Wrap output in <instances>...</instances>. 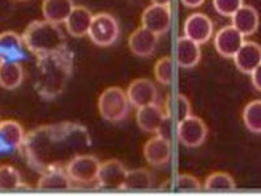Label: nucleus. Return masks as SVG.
I'll return each mask as SVG.
<instances>
[{"instance_id":"nucleus-4","label":"nucleus","mask_w":261,"mask_h":196,"mask_svg":"<svg viewBox=\"0 0 261 196\" xmlns=\"http://www.w3.org/2000/svg\"><path fill=\"white\" fill-rule=\"evenodd\" d=\"M98 111L107 122L118 123L127 118L129 113V101L127 93L119 86H110L98 98Z\"/></svg>"},{"instance_id":"nucleus-18","label":"nucleus","mask_w":261,"mask_h":196,"mask_svg":"<svg viewBox=\"0 0 261 196\" xmlns=\"http://www.w3.org/2000/svg\"><path fill=\"white\" fill-rule=\"evenodd\" d=\"M176 63L180 68L188 69L193 68L195 65L199 64L201 59V48L199 43L193 42L187 37H180L176 41Z\"/></svg>"},{"instance_id":"nucleus-25","label":"nucleus","mask_w":261,"mask_h":196,"mask_svg":"<svg viewBox=\"0 0 261 196\" xmlns=\"http://www.w3.org/2000/svg\"><path fill=\"white\" fill-rule=\"evenodd\" d=\"M153 187V179L151 174L146 169H134L128 170L125 176L123 190L139 191L150 190Z\"/></svg>"},{"instance_id":"nucleus-24","label":"nucleus","mask_w":261,"mask_h":196,"mask_svg":"<svg viewBox=\"0 0 261 196\" xmlns=\"http://www.w3.org/2000/svg\"><path fill=\"white\" fill-rule=\"evenodd\" d=\"M25 131L22 126L16 120L8 119L0 122V144L8 148H18L25 139Z\"/></svg>"},{"instance_id":"nucleus-34","label":"nucleus","mask_w":261,"mask_h":196,"mask_svg":"<svg viewBox=\"0 0 261 196\" xmlns=\"http://www.w3.org/2000/svg\"><path fill=\"white\" fill-rule=\"evenodd\" d=\"M180 2L187 8H199L205 3V0H180Z\"/></svg>"},{"instance_id":"nucleus-15","label":"nucleus","mask_w":261,"mask_h":196,"mask_svg":"<svg viewBox=\"0 0 261 196\" xmlns=\"http://www.w3.org/2000/svg\"><path fill=\"white\" fill-rule=\"evenodd\" d=\"M166 113L160 105L151 104L137 109V125L146 134H158L161 126L165 122Z\"/></svg>"},{"instance_id":"nucleus-30","label":"nucleus","mask_w":261,"mask_h":196,"mask_svg":"<svg viewBox=\"0 0 261 196\" xmlns=\"http://www.w3.org/2000/svg\"><path fill=\"white\" fill-rule=\"evenodd\" d=\"M242 6H243V0H213L216 12L225 17H231Z\"/></svg>"},{"instance_id":"nucleus-26","label":"nucleus","mask_w":261,"mask_h":196,"mask_svg":"<svg viewBox=\"0 0 261 196\" xmlns=\"http://www.w3.org/2000/svg\"><path fill=\"white\" fill-rule=\"evenodd\" d=\"M237 188L234 178L228 173L225 172H216L212 173L208 178L205 179L204 190L205 191H232Z\"/></svg>"},{"instance_id":"nucleus-12","label":"nucleus","mask_w":261,"mask_h":196,"mask_svg":"<svg viewBox=\"0 0 261 196\" xmlns=\"http://www.w3.org/2000/svg\"><path fill=\"white\" fill-rule=\"evenodd\" d=\"M127 97L129 105L136 109L157 102L158 90L155 85L148 79H136L128 85Z\"/></svg>"},{"instance_id":"nucleus-36","label":"nucleus","mask_w":261,"mask_h":196,"mask_svg":"<svg viewBox=\"0 0 261 196\" xmlns=\"http://www.w3.org/2000/svg\"><path fill=\"white\" fill-rule=\"evenodd\" d=\"M0 59H2V54H0Z\"/></svg>"},{"instance_id":"nucleus-31","label":"nucleus","mask_w":261,"mask_h":196,"mask_svg":"<svg viewBox=\"0 0 261 196\" xmlns=\"http://www.w3.org/2000/svg\"><path fill=\"white\" fill-rule=\"evenodd\" d=\"M175 183L178 190L184 191V192L201 190V183H200L199 179L195 178L193 176H190V174H179L176 177Z\"/></svg>"},{"instance_id":"nucleus-7","label":"nucleus","mask_w":261,"mask_h":196,"mask_svg":"<svg viewBox=\"0 0 261 196\" xmlns=\"http://www.w3.org/2000/svg\"><path fill=\"white\" fill-rule=\"evenodd\" d=\"M99 166L101 162L95 156L81 153L69 161L65 166V172L74 183L88 184L97 181Z\"/></svg>"},{"instance_id":"nucleus-3","label":"nucleus","mask_w":261,"mask_h":196,"mask_svg":"<svg viewBox=\"0 0 261 196\" xmlns=\"http://www.w3.org/2000/svg\"><path fill=\"white\" fill-rule=\"evenodd\" d=\"M21 37L25 47L36 55L55 53L67 47L65 37L59 25L47 20H36L30 22Z\"/></svg>"},{"instance_id":"nucleus-9","label":"nucleus","mask_w":261,"mask_h":196,"mask_svg":"<svg viewBox=\"0 0 261 196\" xmlns=\"http://www.w3.org/2000/svg\"><path fill=\"white\" fill-rule=\"evenodd\" d=\"M127 172L128 170L125 169L122 161L115 158L107 160L99 166L97 182L102 188L106 190H123Z\"/></svg>"},{"instance_id":"nucleus-6","label":"nucleus","mask_w":261,"mask_h":196,"mask_svg":"<svg viewBox=\"0 0 261 196\" xmlns=\"http://www.w3.org/2000/svg\"><path fill=\"white\" fill-rule=\"evenodd\" d=\"M176 136L179 143L187 148H197L202 145L208 136V127L199 116L191 114L178 122Z\"/></svg>"},{"instance_id":"nucleus-11","label":"nucleus","mask_w":261,"mask_h":196,"mask_svg":"<svg viewBox=\"0 0 261 196\" xmlns=\"http://www.w3.org/2000/svg\"><path fill=\"white\" fill-rule=\"evenodd\" d=\"M244 36L232 25L221 28L214 37V47L221 57L232 59L238 50L243 45Z\"/></svg>"},{"instance_id":"nucleus-35","label":"nucleus","mask_w":261,"mask_h":196,"mask_svg":"<svg viewBox=\"0 0 261 196\" xmlns=\"http://www.w3.org/2000/svg\"><path fill=\"white\" fill-rule=\"evenodd\" d=\"M151 4H161V6H170L171 0H150Z\"/></svg>"},{"instance_id":"nucleus-28","label":"nucleus","mask_w":261,"mask_h":196,"mask_svg":"<svg viewBox=\"0 0 261 196\" xmlns=\"http://www.w3.org/2000/svg\"><path fill=\"white\" fill-rule=\"evenodd\" d=\"M22 186L17 169L11 165H0V191H15Z\"/></svg>"},{"instance_id":"nucleus-16","label":"nucleus","mask_w":261,"mask_h":196,"mask_svg":"<svg viewBox=\"0 0 261 196\" xmlns=\"http://www.w3.org/2000/svg\"><path fill=\"white\" fill-rule=\"evenodd\" d=\"M232 59L239 71L251 75L261 63V46L257 42L244 41Z\"/></svg>"},{"instance_id":"nucleus-5","label":"nucleus","mask_w":261,"mask_h":196,"mask_svg":"<svg viewBox=\"0 0 261 196\" xmlns=\"http://www.w3.org/2000/svg\"><path fill=\"white\" fill-rule=\"evenodd\" d=\"M119 34H120L119 22L113 15L102 12L93 16L88 33L93 43L101 47H109L118 41Z\"/></svg>"},{"instance_id":"nucleus-22","label":"nucleus","mask_w":261,"mask_h":196,"mask_svg":"<svg viewBox=\"0 0 261 196\" xmlns=\"http://www.w3.org/2000/svg\"><path fill=\"white\" fill-rule=\"evenodd\" d=\"M72 187V181L65 169H50L42 173L38 179L37 188L39 190H69Z\"/></svg>"},{"instance_id":"nucleus-13","label":"nucleus","mask_w":261,"mask_h":196,"mask_svg":"<svg viewBox=\"0 0 261 196\" xmlns=\"http://www.w3.org/2000/svg\"><path fill=\"white\" fill-rule=\"evenodd\" d=\"M143 155L146 162L151 166H163L167 165L171 158V144L170 139L157 135L151 137L145 143L143 149Z\"/></svg>"},{"instance_id":"nucleus-17","label":"nucleus","mask_w":261,"mask_h":196,"mask_svg":"<svg viewBox=\"0 0 261 196\" xmlns=\"http://www.w3.org/2000/svg\"><path fill=\"white\" fill-rule=\"evenodd\" d=\"M93 13L83 6H74L67 20L64 21L67 32L73 38H83L88 36L90 24L93 20Z\"/></svg>"},{"instance_id":"nucleus-33","label":"nucleus","mask_w":261,"mask_h":196,"mask_svg":"<svg viewBox=\"0 0 261 196\" xmlns=\"http://www.w3.org/2000/svg\"><path fill=\"white\" fill-rule=\"evenodd\" d=\"M251 80H252V85L255 86L258 92H261V63L251 74Z\"/></svg>"},{"instance_id":"nucleus-20","label":"nucleus","mask_w":261,"mask_h":196,"mask_svg":"<svg viewBox=\"0 0 261 196\" xmlns=\"http://www.w3.org/2000/svg\"><path fill=\"white\" fill-rule=\"evenodd\" d=\"M24 81V68L17 60L0 59V86L13 90Z\"/></svg>"},{"instance_id":"nucleus-27","label":"nucleus","mask_w":261,"mask_h":196,"mask_svg":"<svg viewBox=\"0 0 261 196\" xmlns=\"http://www.w3.org/2000/svg\"><path fill=\"white\" fill-rule=\"evenodd\" d=\"M242 116L247 130L253 134H261V100L248 102L243 109Z\"/></svg>"},{"instance_id":"nucleus-1","label":"nucleus","mask_w":261,"mask_h":196,"mask_svg":"<svg viewBox=\"0 0 261 196\" xmlns=\"http://www.w3.org/2000/svg\"><path fill=\"white\" fill-rule=\"evenodd\" d=\"M92 146L89 132L84 126L60 122L41 126L25 135L22 155L30 167L39 173L68 165L69 161Z\"/></svg>"},{"instance_id":"nucleus-8","label":"nucleus","mask_w":261,"mask_h":196,"mask_svg":"<svg viewBox=\"0 0 261 196\" xmlns=\"http://www.w3.org/2000/svg\"><path fill=\"white\" fill-rule=\"evenodd\" d=\"M141 24L158 37L166 34L171 27V8L170 6L151 4L141 15Z\"/></svg>"},{"instance_id":"nucleus-21","label":"nucleus","mask_w":261,"mask_h":196,"mask_svg":"<svg viewBox=\"0 0 261 196\" xmlns=\"http://www.w3.org/2000/svg\"><path fill=\"white\" fill-rule=\"evenodd\" d=\"M73 7V0H43L42 13L45 20L59 25L67 20Z\"/></svg>"},{"instance_id":"nucleus-10","label":"nucleus","mask_w":261,"mask_h":196,"mask_svg":"<svg viewBox=\"0 0 261 196\" xmlns=\"http://www.w3.org/2000/svg\"><path fill=\"white\" fill-rule=\"evenodd\" d=\"M213 30L214 27L211 18L200 12L188 16L183 27L184 36L199 45H204L212 38Z\"/></svg>"},{"instance_id":"nucleus-32","label":"nucleus","mask_w":261,"mask_h":196,"mask_svg":"<svg viewBox=\"0 0 261 196\" xmlns=\"http://www.w3.org/2000/svg\"><path fill=\"white\" fill-rule=\"evenodd\" d=\"M174 109H175L176 119L181 120V119L187 118L192 113V109H191V104L188 101V98L183 94H178L175 97V105H174Z\"/></svg>"},{"instance_id":"nucleus-2","label":"nucleus","mask_w":261,"mask_h":196,"mask_svg":"<svg viewBox=\"0 0 261 196\" xmlns=\"http://www.w3.org/2000/svg\"><path fill=\"white\" fill-rule=\"evenodd\" d=\"M36 89L43 100L51 101L64 92L73 68V54L68 47L37 55Z\"/></svg>"},{"instance_id":"nucleus-23","label":"nucleus","mask_w":261,"mask_h":196,"mask_svg":"<svg viewBox=\"0 0 261 196\" xmlns=\"http://www.w3.org/2000/svg\"><path fill=\"white\" fill-rule=\"evenodd\" d=\"M22 37L15 32H4L0 34V54L2 59L17 60L24 55Z\"/></svg>"},{"instance_id":"nucleus-14","label":"nucleus","mask_w":261,"mask_h":196,"mask_svg":"<svg viewBox=\"0 0 261 196\" xmlns=\"http://www.w3.org/2000/svg\"><path fill=\"white\" fill-rule=\"evenodd\" d=\"M158 45V36L146 28H137L128 38V47L134 55L139 58H148L155 51Z\"/></svg>"},{"instance_id":"nucleus-29","label":"nucleus","mask_w":261,"mask_h":196,"mask_svg":"<svg viewBox=\"0 0 261 196\" xmlns=\"http://www.w3.org/2000/svg\"><path fill=\"white\" fill-rule=\"evenodd\" d=\"M155 80L162 85H170L174 80V65L170 57L161 58L154 65Z\"/></svg>"},{"instance_id":"nucleus-19","label":"nucleus","mask_w":261,"mask_h":196,"mask_svg":"<svg viewBox=\"0 0 261 196\" xmlns=\"http://www.w3.org/2000/svg\"><path fill=\"white\" fill-rule=\"evenodd\" d=\"M231 25L238 32L242 33L244 37H249L257 32L260 17H258V12L253 7L244 6L243 4L231 16Z\"/></svg>"}]
</instances>
